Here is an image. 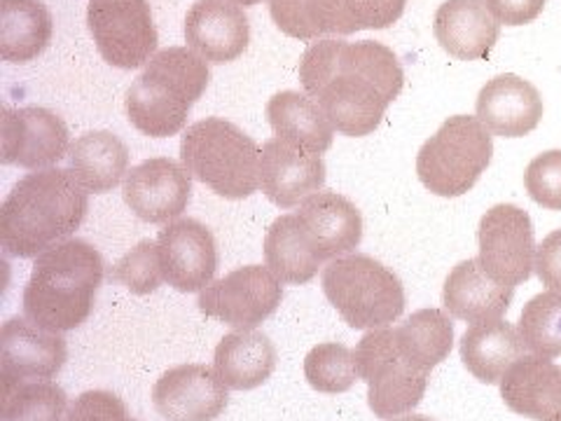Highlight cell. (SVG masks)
<instances>
[{"label": "cell", "instance_id": "cell-37", "mask_svg": "<svg viewBox=\"0 0 561 421\" xmlns=\"http://www.w3.org/2000/svg\"><path fill=\"white\" fill-rule=\"evenodd\" d=\"M64 421H138L111 391H84L68 406Z\"/></svg>", "mask_w": 561, "mask_h": 421}, {"label": "cell", "instance_id": "cell-5", "mask_svg": "<svg viewBox=\"0 0 561 421\" xmlns=\"http://www.w3.org/2000/svg\"><path fill=\"white\" fill-rule=\"evenodd\" d=\"M255 140L222 117L190 125L181 138V160L190 175L225 200H245L260 187Z\"/></svg>", "mask_w": 561, "mask_h": 421}, {"label": "cell", "instance_id": "cell-33", "mask_svg": "<svg viewBox=\"0 0 561 421\" xmlns=\"http://www.w3.org/2000/svg\"><path fill=\"white\" fill-rule=\"evenodd\" d=\"M519 335L531 354L546 359L561 356V293H540L524 305Z\"/></svg>", "mask_w": 561, "mask_h": 421}, {"label": "cell", "instance_id": "cell-32", "mask_svg": "<svg viewBox=\"0 0 561 421\" xmlns=\"http://www.w3.org/2000/svg\"><path fill=\"white\" fill-rule=\"evenodd\" d=\"M68 396L59 384L33 379L0 386V417L3 421H64Z\"/></svg>", "mask_w": 561, "mask_h": 421}, {"label": "cell", "instance_id": "cell-12", "mask_svg": "<svg viewBox=\"0 0 561 421\" xmlns=\"http://www.w3.org/2000/svg\"><path fill=\"white\" fill-rule=\"evenodd\" d=\"M284 281L270 268L245 265L199 291V309L237 330H253L270 319L284 297Z\"/></svg>", "mask_w": 561, "mask_h": 421}, {"label": "cell", "instance_id": "cell-27", "mask_svg": "<svg viewBox=\"0 0 561 421\" xmlns=\"http://www.w3.org/2000/svg\"><path fill=\"white\" fill-rule=\"evenodd\" d=\"M267 120L276 138L313 155L330 150L335 127L309 94L278 92L267 103Z\"/></svg>", "mask_w": 561, "mask_h": 421}, {"label": "cell", "instance_id": "cell-22", "mask_svg": "<svg viewBox=\"0 0 561 421\" xmlns=\"http://www.w3.org/2000/svg\"><path fill=\"white\" fill-rule=\"evenodd\" d=\"M501 398L515 414L561 421V367L546 356L524 354L503 375Z\"/></svg>", "mask_w": 561, "mask_h": 421}, {"label": "cell", "instance_id": "cell-11", "mask_svg": "<svg viewBox=\"0 0 561 421\" xmlns=\"http://www.w3.org/2000/svg\"><path fill=\"white\" fill-rule=\"evenodd\" d=\"M480 265L505 286H519L536 270L534 223L524 208L515 204L491 206L478 227Z\"/></svg>", "mask_w": 561, "mask_h": 421}, {"label": "cell", "instance_id": "cell-29", "mask_svg": "<svg viewBox=\"0 0 561 421\" xmlns=\"http://www.w3.org/2000/svg\"><path fill=\"white\" fill-rule=\"evenodd\" d=\"M51 14L41 0H0V57L28 64L51 41Z\"/></svg>", "mask_w": 561, "mask_h": 421}, {"label": "cell", "instance_id": "cell-26", "mask_svg": "<svg viewBox=\"0 0 561 421\" xmlns=\"http://www.w3.org/2000/svg\"><path fill=\"white\" fill-rule=\"evenodd\" d=\"M276 367V346L260 330H237L216 346L214 371L227 389L251 391L265 384Z\"/></svg>", "mask_w": 561, "mask_h": 421}, {"label": "cell", "instance_id": "cell-41", "mask_svg": "<svg viewBox=\"0 0 561 421\" xmlns=\"http://www.w3.org/2000/svg\"><path fill=\"white\" fill-rule=\"evenodd\" d=\"M227 3H234V5H243V8H251V5H257L260 0H227Z\"/></svg>", "mask_w": 561, "mask_h": 421}, {"label": "cell", "instance_id": "cell-39", "mask_svg": "<svg viewBox=\"0 0 561 421\" xmlns=\"http://www.w3.org/2000/svg\"><path fill=\"white\" fill-rule=\"evenodd\" d=\"M484 5L496 16L499 24L524 26L546 10V0H484Z\"/></svg>", "mask_w": 561, "mask_h": 421}, {"label": "cell", "instance_id": "cell-25", "mask_svg": "<svg viewBox=\"0 0 561 421\" xmlns=\"http://www.w3.org/2000/svg\"><path fill=\"white\" fill-rule=\"evenodd\" d=\"M526 354L519 328L503 319L472 323L461 338V361L482 384H501L503 375Z\"/></svg>", "mask_w": 561, "mask_h": 421}, {"label": "cell", "instance_id": "cell-8", "mask_svg": "<svg viewBox=\"0 0 561 421\" xmlns=\"http://www.w3.org/2000/svg\"><path fill=\"white\" fill-rule=\"evenodd\" d=\"M356 363L367 384V406L379 419L410 414L426 394L431 375L402 354L393 328L367 330L356 346Z\"/></svg>", "mask_w": 561, "mask_h": 421}, {"label": "cell", "instance_id": "cell-35", "mask_svg": "<svg viewBox=\"0 0 561 421\" xmlns=\"http://www.w3.org/2000/svg\"><path fill=\"white\" fill-rule=\"evenodd\" d=\"M111 278L122 286H127L136 295H148L157 291L164 281L160 246L150 239L136 243L134 249L125 258H119L117 265L111 270Z\"/></svg>", "mask_w": 561, "mask_h": 421}, {"label": "cell", "instance_id": "cell-14", "mask_svg": "<svg viewBox=\"0 0 561 421\" xmlns=\"http://www.w3.org/2000/svg\"><path fill=\"white\" fill-rule=\"evenodd\" d=\"M122 195L144 223H171L181 218L190 204L192 175L169 157H152L127 173Z\"/></svg>", "mask_w": 561, "mask_h": 421}, {"label": "cell", "instance_id": "cell-38", "mask_svg": "<svg viewBox=\"0 0 561 421\" xmlns=\"http://www.w3.org/2000/svg\"><path fill=\"white\" fill-rule=\"evenodd\" d=\"M536 274L542 286L561 293V230L550 232L536 251Z\"/></svg>", "mask_w": 561, "mask_h": 421}, {"label": "cell", "instance_id": "cell-18", "mask_svg": "<svg viewBox=\"0 0 561 421\" xmlns=\"http://www.w3.org/2000/svg\"><path fill=\"white\" fill-rule=\"evenodd\" d=\"M325 185L321 155L307 152L288 140L270 138L260 155V187L278 208L300 206Z\"/></svg>", "mask_w": 561, "mask_h": 421}, {"label": "cell", "instance_id": "cell-1", "mask_svg": "<svg viewBox=\"0 0 561 421\" xmlns=\"http://www.w3.org/2000/svg\"><path fill=\"white\" fill-rule=\"evenodd\" d=\"M300 80L332 127L360 138L381 125L386 109L402 92L405 73L393 49L377 41L325 38L305 52Z\"/></svg>", "mask_w": 561, "mask_h": 421}, {"label": "cell", "instance_id": "cell-28", "mask_svg": "<svg viewBox=\"0 0 561 421\" xmlns=\"http://www.w3.org/2000/svg\"><path fill=\"white\" fill-rule=\"evenodd\" d=\"M70 171L87 192L103 195L129 173V150L111 132H87L68 150Z\"/></svg>", "mask_w": 561, "mask_h": 421}, {"label": "cell", "instance_id": "cell-15", "mask_svg": "<svg viewBox=\"0 0 561 421\" xmlns=\"http://www.w3.org/2000/svg\"><path fill=\"white\" fill-rule=\"evenodd\" d=\"M66 356V340L59 332L16 316L0 328V386L57 377Z\"/></svg>", "mask_w": 561, "mask_h": 421}, {"label": "cell", "instance_id": "cell-21", "mask_svg": "<svg viewBox=\"0 0 561 421\" xmlns=\"http://www.w3.org/2000/svg\"><path fill=\"white\" fill-rule=\"evenodd\" d=\"M302 227L323 262L351 255L363 239V216L337 192H316L297 210Z\"/></svg>", "mask_w": 561, "mask_h": 421}, {"label": "cell", "instance_id": "cell-20", "mask_svg": "<svg viewBox=\"0 0 561 421\" xmlns=\"http://www.w3.org/2000/svg\"><path fill=\"white\" fill-rule=\"evenodd\" d=\"M478 120L503 138H522L531 134L542 117V99L536 87L513 73L489 80L478 94Z\"/></svg>", "mask_w": 561, "mask_h": 421}, {"label": "cell", "instance_id": "cell-36", "mask_svg": "<svg viewBox=\"0 0 561 421\" xmlns=\"http://www.w3.org/2000/svg\"><path fill=\"white\" fill-rule=\"evenodd\" d=\"M529 197L550 210H561V150L540 152L524 171Z\"/></svg>", "mask_w": 561, "mask_h": 421}, {"label": "cell", "instance_id": "cell-17", "mask_svg": "<svg viewBox=\"0 0 561 421\" xmlns=\"http://www.w3.org/2000/svg\"><path fill=\"white\" fill-rule=\"evenodd\" d=\"M157 246L169 286L181 293H197L214 284L218 249L206 225L192 218L173 220L157 237Z\"/></svg>", "mask_w": 561, "mask_h": 421}, {"label": "cell", "instance_id": "cell-4", "mask_svg": "<svg viewBox=\"0 0 561 421\" xmlns=\"http://www.w3.org/2000/svg\"><path fill=\"white\" fill-rule=\"evenodd\" d=\"M210 80L208 61L190 47H167L146 64L127 92V115L146 136L167 138L187 125V115Z\"/></svg>", "mask_w": 561, "mask_h": 421}, {"label": "cell", "instance_id": "cell-6", "mask_svg": "<svg viewBox=\"0 0 561 421\" xmlns=\"http://www.w3.org/2000/svg\"><path fill=\"white\" fill-rule=\"evenodd\" d=\"M323 293L356 330L389 328L405 311L402 281L370 255H344L323 270Z\"/></svg>", "mask_w": 561, "mask_h": 421}, {"label": "cell", "instance_id": "cell-34", "mask_svg": "<svg viewBox=\"0 0 561 421\" xmlns=\"http://www.w3.org/2000/svg\"><path fill=\"white\" fill-rule=\"evenodd\" d=\"M305 377L311 384V389L321 394L348 391L360 379L356 351L337 342L313 346L305 359Z\"/></svg>", "mask_w": 561, "mask_h": 421}, {"label": "cell", "instance_id": "cell-13", "mask_svg": "<svg viewBox=\"0 0 561 421\" xmlns=\"http://www.w3.org/2000/svg\"><path fill=\"white\" fill-rule=\"evenodd\" d=\"M70 150L66 122L41 105L0 113V162L22 169H51Z\"/></svg>", "mask_w": 561, "mask_h": 421}, {"label": "cell", "instance_id": "cell-30", "mask_svg": "<svg viewBox=\"0 0 561 421\" xmlns=\"http://www.w3.org/2000/svg\"><path fill=\"white\" fill-rule=\"evenodd\" d=\"M265 262L284 284H307L323 265L297 214H286L272 223L265 237Z\"/></svg>", "mask_w": 561, "mask_h": 421}, {"label": "cell", "instance_id": "cell-9", "mask_svg": "<svg viewBox=\"0 0 561 421\" xmlns=\"http://www.w3.org/2000/svg\"><path fill=\"white\" fill-rule=\"evenodd\" d=\"M408 0H270L274 24L290 38L319 41L393 26Z\"/></svg>", "mask_w": 561, "mask_h": 421}, {"label": "cell", "instance_id": "cell-10", "mask_svg": "<svg viewBox=\"0 0 561 421\" xmlns=\"http://www.w3.org/2000/svg\"><path fill=\"white\" fill-rule=\"evenodd\" d=\"M87 24L99 55L115 68H138L157 55L148 0H90Z\"/></svg>", "mask_w": 561, "mask_h": 421}, {"label": "cell", "instance_id": "cell-31", "mask_svg": "<svg viewBox=\"0 0 561 421\" xmlns=\"http://www.w3.org/2000/svg\"><path fill=\"white\" fill-rule=\"evenodd\" d=\"M393 330L402 354L428 375L451 354L454 323L443 309H419Z\"/></svg>", "mask_w": 561, "mask_h": 421}, {"label": "cell", "instance_id": "cell-40", "mask_svg": "<svg viewBox=\"0 0 561 421\" xmlns=\"http://www.w3.org/2000/svg\"><path fill=\"white\" fill-rule=\"evenodd\" d=\"M389 421H433V419L410 412V414H402V417H393V419H389Z\"/></svg>", "mask_w": 561, "mask_h": 421}, {"label": "cell", "instance_id": "cell-23", "mask_svg": "<svg viewBox=\"0 0 561 421\" xmlns=\"http://www.w3.org/2000/svg\"><path fill=\"white\" fill-rule=\"evenodd\" d=\"M433 31L449 57L478 61L489 57L499 43L501 24L484 0H447L435 14Z\"/></svg>", "mask_w": 561, "mask_h": 421}, {"label": "cell", "instance_id": "cell-24", "mask_svg": "<svg viewBox=\"0 0 561 421\" xmlns=\"http://www.w3.org/2000/svg\"><path fill=\"white\" fill-rule=\"evenodd\" d=\"M515 288L491 278L478 258L456 265L443 288V305L449 316L466 323L496 321L511 309Z\"/></svg>", "mask_w": 561, "mask_h": 421}, {"label": "cell", "instance_id": "cell-16", "mask_svg": "<svg viewBox=\"0 0 561 421\" xmlns=\"http://www.w3.org/2000/svg\"><path fill=\"white\" fill-rule=\"evenodd\" d=\"M227 386L202 363L171 367L152 389L154 410L167 421H214L227 408Z\"/></svg>", "mask_w": 561, "mask_h": 421}, {"label": "cell", "instance_id": "cell-19", "mask_svg": "<svg viewBox=\"0 0 561 421\" xmlns=\"http://www.w3.org/2000/svg\"><path fill=\"white\" fill-rule=\"evenodd\" d=\"M185 41L208 64H230L249 47V16L227 0H197L185 16Z\"/></svg>", "mask_w": 561, "mask_h": 421}, {"label": "cell", "instance_id": "cell-7", "mask_svg": "<svg viewBox=\"0 0 561 421\" xmlns=\"http://www.w3.org/2000/svg\"><path fill=\"white\" fill-rule=\"evenodd\" d=\"M494 138L478 117L454 115L443 122L416 155V173L437 197H461L491 164Z\"/></svg>", "mask_w": 561, "mask_h": 421}, {"label": "cell", "instance_id": "cell-3", "mask_svg": "<svg viewBox=\"0 0 561 421\" xmlns=\"http://www.w3.org/2000/svg\"><path fill=\"white\" fill-rule=\"evenodd\" d=\"M105 274L101 253L82 239H66L41 253L24 288V316L43 330L80 328L94 309Z\"/></svg>", "mask_w": 561, "mask_h": 421}, {"label": "cell", "instance_id": "cell-2", "mask_svg": "<svg viewBox=\"0 0 561 421\" xmlns=\"http://www.w3.org/2000/svg\"><path fill=\"white\" fill-rule=\"evenodd\" d=\"M90 192L70 169L24 175L0 208V246L12 258H38L82 225Z\"/></svg>", "mask_w": 561, "mask_h": 421}]
</instances>
